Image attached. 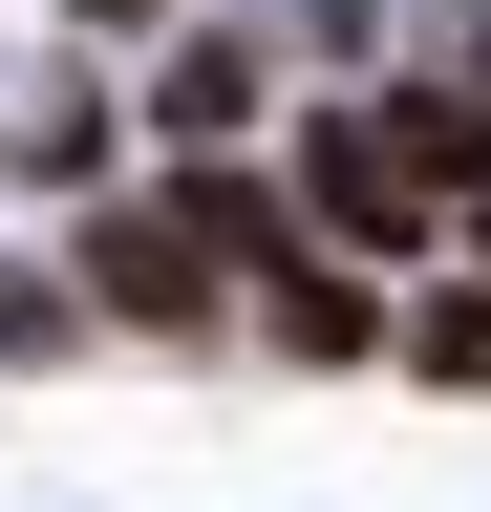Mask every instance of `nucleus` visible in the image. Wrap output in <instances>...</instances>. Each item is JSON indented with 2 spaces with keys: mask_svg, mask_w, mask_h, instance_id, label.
<instances>
[{
  "mask_svg": "<svg viewBox=\"0 0 491 512\" xmlns=\"http://www.w3.org/2000/svg\"><path fill=\"white\" fill-rule=\"evenodd\" d=\"M299 171H321V214H342L363 256H406V235H427V171H406V128H385V107H321V150H299Z\"/></svg>",
  "mask_w": 491,
  "mask_h": 512,
  "instance_id": "1",
  "label": "nucleus"
},
{
  "mask_svg": "<svg viewBox=\"0 0 491 512\" xmlns=\"http://www.w3.org/2000/svg\"><path fill=\"white\" fill-rule=\"evenodd\" d=\"M86 278L129 299V320H171V342H193V320H214V235H193V214H129V235L86 256Z\"/></svg>",
  "mask_w": 491,
  "mask_h": 512,
  "instance_id": "2",
  "label": "nucleus"
},
{
  "mask_svg": "<svg viewBox=\"0 0 491 512\" xmlns=\"http://www.w3.org/2000/svg\"><path fill=\"white\" fill-rule=\"evenodd\" d=\"M65 22H150V0H65Z\"/></svg>",
  "mask_w": 491,
  "mask_h": 512,
  "instance_id": "3",
  "label": "nucleus"
}]
</instances>
